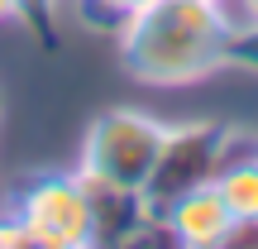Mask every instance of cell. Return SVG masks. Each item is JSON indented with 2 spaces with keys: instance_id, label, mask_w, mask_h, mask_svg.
I'll list each match as a JSON object with an SVG mask.
<instances>
[{
  "instance_id": "obj_1",
  "label": "cell",
  "mask_w": 258,
  "mask_h": 249,
  "mask_svg": "<svg viewBox=\"0 0 258 249\" xmlns=\"http://www.w3.org/2000/svg\"><path fill=\"white\" fill-rule=\"evenodd\" d=\"M239 19L211 0H153L120 29V67L139 86H191L230 67Z\"/></svg>"
},
{
  "instance_id": "obj_2",
  "label": "cell",
  "mask_w": 258,
  "mask_h": 249,
  "mask_svg": "<svg viewBox=\"0 0 258 249\" xmlns=\"http://www.w3.org/2000/svg\"><path fill=\"white\" fill-rule=\"evenodd\" d=\"M167 125L153 120L144 111H129V106H110L101 111L91 125H86L82 139V173L105 177V182H120V187H139L144 192L148 173L158 163V148H163Z\"/></svg>"
},
{
  "instance_id": "obj_3",
  "label": "cell",
  "mask_w": 258,
  "mask_h": 249,
  "mask_svg": "<svg viewBox=\"0 0 258 249\" xmlns=\"http://www.w3.org/2000/svg\"><path fill=\"white\" fill-rule=\"evenodd\" d=\"M234 125L220 120H191V125H167L163 148H158V163L144 182V196L153 211H163L167 202H177L191 187L215 182V173L225 168V158L234 154Z\"/></svg>"
},
{
  "instance_id": "obj_4",
  "label": "cell",
  "mask_w": 258,
  "mask_h": 249,
  "mask_svg": "<svg viewBox=\"0 0 258 249\" xmlns=\"http://www.w3.org/2000/svg\"><path fill=\"white\" fill-rule=\"evenodd\" d=\"M10 211L24 221L34 249H82V244H91V202H86L82 173L29 177Z\"/></svg>"
},
{
  "instance_id": "obj_5",
  "label": "cell",
  "mask_w": 258,
  "mask_h": 249,
  "mask_svg": "<svg viewBox=\"0 0 258 249\" xmlns=\"http://www.w3.org/2000/svg\"><path fill=\"white\" fill-rule=\"evenodd\" d=\"M158 216H163L167 230H172V244H186V249H215V244H225V235H230V225H234V216H230V206L220 202L215 182L182 192L177 202H167Z\"/></svg>"
},
{
  "instance_id": "obj_6",
  "label": "cell",
  "mask_w": 258,
  "mask_h": 249,
  "mask_svg": "<svg viewBox=\"0 0 258 249\" xmlns=\"http://www.w3.org/2000/svg\"><path fill=\"white\" fill-rule=\"evenodd\" d=\"M215 192L230 206L234 221H258V163H253V154L225 158V168L215 173Z\"/></svg>"
},
{
  "instance_id": "obj_7",
  "label": "cell",
  "mask_w": 258,
  "mask_h": 249,
  "mask_svg": "<svg viewBox=\"0 0 258 249\" xmlns=\"http://www.w3.org/2000/svg\"><path fill=\"white\" fill-rule=\"evenodd\" d=\"M144 5H153V0H72L77 19L86 29H101V34H120Z\"/></svg>"
},
{
  "instance_id": "obj_8",
  "label": "cell",
  "mask_w": 258,
  "mask_h": 249,
  "mask_svg": "<svg viewBox=\"0 0 258 249\" xmlns=\"http://www.w3.org/2000/svg\"><path fill=\"white\" fill-rule=\"evenodd\" d=\"M230 67L258 72V24H239L230 38Z\"/></svg>"
},
{
  "instance_id": "obj_9",
  "label": "cell",
  "mask_w": 258,
  "mask_h": 249,
  "mask_svg": "<svg viewBox=\"0 0 258 249\" xmlns=\"http://www.w3.org/2000/svg\"><path fill=\"white\" fill-rule=\"evenodd\" d=\"M0 244H19V249H34V240H29V230H24V221H19L15 211H5V216H0Z\"/></svg>"
},
{
  "instance_id": "obj_10",
  "label": "cell",
  "mask_w": 258,
  "mask_h": 249,
  "mask_svg": "<svg viewBox=\"0 0 258 249\" xmlns=\"http://www.w3.org/2000/svg\"><path fill=\"white\" fill-rule=\"evenodd\" d=\"M5 19H24V5H19V0H0V24H5Z\"/></svg>"
},
{
  "instance_id": "obj_11",
  "label": "cell",
  "mask_w": 258,
  "mask_h": 249,
  "mask_svg": "<svg viewBox=\"0 0 258 249\" xmlns=\"http://www.w3.org/2000/svg\"><path fill=\"white\" fill-rule=\"evenodd\" d=\"M234 5H239L244 24H258V0H234Z\"/></svg>"
},
{
  "instance_id": "obj_12",
  "label": "cell",
  "mask_w": 258,
  "mask_h": 249,
  "mask_svg": "<svg viewBox=\"0 0 258 249\" xmlns=\"http://www.w3.org/2000/svg\"><path fill=\"white\" fill-rule=\"evenodd\" d=\"M211 5H230V0H211Z\"/></svg>"
},
{
  "instance_id": "obj_13",
  "label": "cell",
  "mask_w": 258,
  "mask_h": 249,
  "mask_svg": "<svg viewBox=\"0 0 258 249\" xmlns=\"http://www.w3.org/2000/svg\"><path fill=\"white\" fill-rule=\"evenodd\" d=\"M253 163H258V148H253Z\"/></svg>"
}]
</instances>
